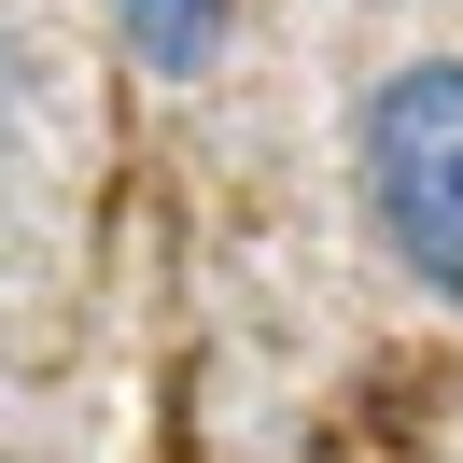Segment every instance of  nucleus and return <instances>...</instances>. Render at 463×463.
<instances>
[{
    "instance_id": "f257e3e1",
    "label": "nucleus",
    "mask_w": 463,
    "mask_h": 463,
    "mask_svg": "<svg viewBox=\"0 0 463 463\" xmlns=\"http://www.w3.org/2000/svg\"><path fill=\"white\" fill-rule=\"evenodd\" d=\"M351 169H365L379 253H393L421 295H449V309H463V57L379 71L365 127H351Z\"/></svg>"
},
{
    "instance_id": "f03ea898",
    "label": "nucleus",
    "mask_w": 463,
    "mask_h": 463,
    "mask_svg": "<svg viewBox=\"0 0 463 463\" xmlns=\"http://www.w3.org/2000/svg\"><path fill=\"white\" fill-rule=\"evenodd\" d=\"M211 43H225V0H127V57L141 71H211Z\"/></svg>"
},
{
    "instance_id": "7ed1b4c3",
    "label": "nucleus",
    "mask_w": 463,
    "mask_h": 463,
    "mask_svg": "<svg viewBox=\"0 0 463 463\" xmlns=\"http://www.w3.org/2000/svg\"><path fill=\"white\" fill-rule=\"evenodd\" d=\"M14 113H29V71H14V29H0V141H14Z\"/></svg>"
}]
</instances>
